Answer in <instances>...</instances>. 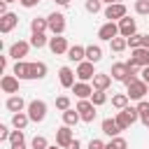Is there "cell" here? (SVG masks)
Wrapping results in <instances>:
<instances>
[{"mask_svg":"<svg viewBox=\"0 0 149 149\" xmlns=\"http://www.w3.org/2000/svg\"><path fill=\"white\" fill-rule=\"evenodd\" d=\"M142 47H147V49H149V35H142Z\"/></svg>","mask_w":149,"mask_h":149,"instance_id":"48","label":"cell"},{"mask_svg":"<svg viewBox=\"0 0 149 149\" xmlns=\"http://www.w3.org/2000/svg\"><path fill=\"white\" fill-rule=\"evenodd\" d=\"M135 33H137V21L130 19V16H123V19L119 21V35L130 37V35H135Z\"/></svg>","mask_w":149,"mask_h":149,"instance_id":"11","label":"cell"},{"mask_svg":"<svg viewBox=\"0 0 149 149\" xmlns=\"http://www.w3.org/2000/svg\"><path fill=\"white\" fill-rule=\"evenodd\" d=\"M49 49H51V54L61 56V54H68L70 44H68V40L63 35H54V37H49Z\"/></svg>","mask_w":149,"mask_h":149,"instance_id":"9","label":"cell"},{"mask_svg":"<svg viewBox=\"0 0 149 149\" xmlns=\"http://www.w3.org/2000/svg\"><path fill=\"white\" fill-rule=\"evenodd\" d=\"M68 58H70L72 63H81V61H86V47H81V44H72V47L68 49Z\"/></svg>","mask_w":149,"mask_h":149,"instance_id":"21","label":"cell"},{"mask_svg":"<svg viewBox=\"0 0 149 149\" xmlns=\"http://www.w3.org/2000/svg\"><path fill=\"white\" fill-rule=\"evenodd\" d=\"M72 140H74V137H72V126H65V123H63V126L56 130V144L65 149Z\"/></svg>","mask_w":149,"mask_h":149,"instance_id":"15","label":"cell"},{"mask_svg":"<svg viewBox=\"0 0 149 149\" xmlns=\"http://www.w3.org/2000/svg\"><path fill=\"white\" fill-rule=\"evenodd\" d=\"M130 61L137 63L140 68H147V65H149V49H147V47L133 49V51H130Z\"/></svg>","mask_w":149,"mask_h":149,"instance_id":"17","label":"cell"},{"mask_svg":"<svg viewBox=\"0 0 149 149\" xmlns=\"http://www.w3.org/2000/svg\"><path fill=\"white\" fill-rule=\"evenodd\" d=\"M100 58H102V47H100V44H88V47H86V61L100 63Z\"/></svg>","mask_w":149,"mask_h":149,"instance_id":"25","label":"cell"},{"mask_svg":"<svg viewBox=\"0 0 149 149\" xmlns=\"http://www.w3.org/2000/svg\"><path fill=\"white\" fill-rule=\"evenodd\" d=\"M47 44H49V37H47L44 33H33V35H30V47L42 49V47H47Z\"/></svg>","mask_w":149,"mask_h":149,"instance_id":"29","label":"cell"},{"mask_svg":"<svg viewBox=\"0 0 149 149\" xmlns=\"http://www.w3.org/2000/svg\"><path fill=\"white\" fill-rule=\"evenodd\" d=\"M77 112H79L81 121H86V123H91V121L95 119V105L91 102V98L79 100V102H77Z\"/></svg>","mask_w":149,"mask_h":149,"instance_id":"5","label":"cell"},{"mask_svg":"<svg viewBox=\"0 0 149 149\" xmlns=\"http://www.w3.org/2000/svg\"><path fill=\"white\" fill-rule=\"evenodd\" d=\"M142 79L149 84V65H147V68H142Z\"/></svg>","mask_w":149,"mask_h":149,"instance_id":"44","label":"cell"},{"mask_svg":"<svg viewBox=\"0 0 149 149\" xmlns=\"http://www.w3.org/2000/svg\"><path fill=\"white\" fill-rule=\"evenodd\" d=\"M95 63H91V61H81V63H77V77H79V81H88V79H93L95 77V68H93Z\"/></svg>","mask_w":149,"mask_h":149,"instance_id":"8","label":"cell"},{"mask_svg":"<svg viewBox=\"0 0 149 149\" xmlns=\"http://www.w3.org/2000/svg\"><path fill=\"white\" fill-rule=\"evenodd\" d=\"M9 135H12V130H9V126H7V123H0V142H5V140H9Z\"/></svg>","mask_w":149,"mask_h":149,"instance_id":"40","label":"cell"},{"mask_svg":"<svg viewBox=\"0 0 149 149\" xmlns=\"http://www.w3.org/2000/svg\"><path fill=\"white\" fill-rule=\"evenodd\" d=\"M114 119H116V123H119V128H121V130H128V128H130V126L135 123V121H133V116H130V114H128L126 109H119Z\"/></svg>","mask_w":149,"mask_h":149,"instance_id":"23","label":"cell"},{"mask_svg":"<svg viewBox=\"0 0 149 149\" xmlns=\"http://www.w3.org/2000/svg\"><path fill=\"white\" fill-rule=\"evenodd\" d=\"M91 102H93L95 107L105 105V102H107V93H105V91H93V95H91Z\"/></svg>","mask_w":149,"mask_h":149,"instance_id":"34","label":"cell"},{"mask_svg":"<svg viewBox=\"0 0 149 149\" xmlns=\"http://www.w3.org/2000/svg\"><path fill=\"white\" fill-rule=\"evenodd\" d=\"M102 2H105V5H112V2H114V0H102Z\"/></svg>","mask_w":149,"mask_h":149,"instance_id":"51","label":"cell"},{"mask_svg":"<svg viewBox=\"0 0 149 149\" xmlns=\"http://www.w3.org/2000/svg\"><path fill=\"white\" fill-rule=\"evenodd\" d=\"M135 12L149 16V0H135Z\"/></svg>","mask_w":149,"mask_h":149,"instance_id":"38","label":"cell"},{"mask_svg":"<svg viewBox=\"0 0 149 149\" xmlns=\"http://www.w3.org/2000/svg\"><path fill=\"white\" fill-rule=\"evenodd\" d=\"M44 77H47V63H42V61L28 63V77L26 79H44Z\"/></svg>","mask_w":149,"mask_h":149,"instance_id":"12","label":"cell"},{"mask_svg":"<svg viewBox=\"0 0 149 149\" xmlns=\"http://www.w3.org/2000/svg\"><path fill=\"white\" fill-rule=\"evenodd\" d=\"M47 149H63V147H58V144H49Z\"/></svg>","mask_w":149,"mask_h":149,"instance_id":"50","label":"cell"},{"mask_svg":"<svg viewBox=\"0 0 149 149\" xmlns=\"http://www.w3.org/2000/svg\"><path fill=\"white\" fill-rule=\"evenodd\" d=\"M109 74H112V79H116V81H126V77H128V65H126V63H114L112 70H109Z\"/></svg>","mask_w":149,"mask_h":149,"instance_id":"22","label":"cell"},{"mask_svg":"<svg viewBox=\"0 0 149 149\" xmlns=\"http://www.w3.org/2000/svg\"><path fill=\"white\" fill-rule=\"evenodd\" d=\"M126 16V5L123 2H112L105 7V19L107 21H121Z\"/></svg>","mask_w":149,"mask_h":149,"instance_id":"6","label":"cell"},{"mask_svg":"<svg viewBox=\"0 0 149 149\" xmlns=\"http://www.w3.org/2000/svg\"><path fill=\"white\" fill-rule=\"evenodd\" d=\"M93 86L88 84V81H74V86H72V93L79 98V100H86V98H91L93 95Z\"/></svg>","mask_w":149,"mask_h":149,"instance_id":"16","label":"cell"},{"mask_svg":"<svg viewBox=\"0 0 149 149\" xmlns=\"http://www.w3.org/2000/svg\"><path fill=\"white\" fill-rule=\"evenodd\" d=\"M109 47H112V51H123L126 47H128V37H123V35H119V37H114L112 42H109Z\"/></svg>","mask_w":149,"mask_h":149,"instance_id":"31","label":"cell"},{"mask_svg":"<svg viewBox=\"0 0 149 149\" xmlns=\"http://www.w3.org/2000/svg\"><path fill=\"white\" fill-rule=\"evenodd\" d=\"M5 107H7V109L14 114V112H23L28 105H26V100H23L21 95H9V98L5 100Z\"/></svg>","mask_w":149,"mask_h":149,"instance_id":"19","label":"cell"},{"mask_svg":"<svg viewBox=\"0 0 149 149\" xmlns=\"http://www.w3.org/2000/svg\"><path fill=\"white\" fill-rule=\"evenodd\" d=\"M114 2H123V0H114Z\"/></svg>","mask_w":149,"mask_h":149,"instance_id":"53","label":"cell"},{"mask_svg":"<svg viewBox=\"0 0 149 149\" xmlns=\"http://www.w3.org/2000/svg\"><path fill=\"white\" fill-rule=\"evenodd\" d=\"M28 123H30V116H28V112H14V114H12V126H14V128L23 130Z\"/></svg>","mask_w":149,"mask_h":149,"instance_id":"24","label":"cell"},{"mask_svg":"<svg viewBox=\"0 0 149 149\" xmlns=\"http://www.w3.org/2000/svg\"><path fill=\"white\" fill-rule=\"evenodd\" d=\"M112 86V74H107V72H95V77H93V88L95 91H107Z\"/></svg>","mask_w":149,"mask_h":149,"instance_id":"18","label":"cell"},{"mask_svg":"<svg viewBox=\"0 0 149 149\" xmlns=\"http://www.w3.org/2000/svg\"><path fill=\"white\" fill-rule=\"evenodd\" d=\"M28 51H30V42L19 40V42H14V44L9 47V54H7V56H12L14 61H23V58L28 56Z\"/></svg>","mask_w":149,"mask_h":149,"instance_id":"7","label":"cell"},{"mask_svg":"<svg viewBox=\"0 0 149 149\" xmlns=\"http://www.w3.org/2000/svg\"><path fill=\"white\" fill-rule=\"evenodd\" d=\"M7 68V56H0V70Z\"/></svg>","mask_w":149,"mask_h":149,"instance_id":"46","label":"cell"},{"mask_svg":"<svg viewBox=\"0 0 149 149\" xmlns=\"http://www.w3.org/2000/svg\"><path fill=\"white\" fill-rule=\"evenodd\" d=\"M12 74H16L19 79H26L28 77V63L26 61H16L14 68H12Z\"/></svg>","mask_w":149,"mask_h":149,"instance_id":"30","label":"cell"},{"mask_svg":"<svg viewBox=\"0 0 149 149\" xmlns=\"http://www.w3.org/2000/svg\"><path fill=\"white\" fill-rule=\"evenodd\" d=\"M56 109H61V112L70 109V98H68V95H58V98H56Z\"/></svg>","mask_w":149,"mask_h":149,"instance_id":"39","label":"cell"},{"mask_svg":"<svg viewBox=\"0 0 149 149\" xmlns=\"http://www.w3.org/2000/svg\"><path fill=\"white\" fill-rule=\"evenodd\" d=\"M56 5H61V7H68V5H70V0H56Z\"/></svg>","mask_w":149,"mask_h":149,"instance_id":"49","label":"cell"},{"mask_svg":"<svg viewBox=\"0 0 149 149\" xmlns=\"http://www.w3.org/2000/svg\"><path fill=\"white\" fill-rule=\"evenodd\" d=\"M19 2H21V7H26V9H30V7H35V5H37L40 0H19Z\"/></svg>","mask_w":149,"mask_h":149,"instance_id":"42","label":"cell"},{"mask_svg":"<svg viewBox=\"0 0 149 149\" xmlns=\"http://www.w3.org/2000/svg\"><path fill=\"white\" fill-rule=\"evenodd\" d=\"M98 37H100L102 42H112L114 37H119V23H116V21L102 23V26L98 28Z\"/></svg>","mask_w":149,"mask_h":149,"instance_id":"4","label":"cell"},{"mask_svg":"<svg viewBox=\"0 0 149 149\" xmlns=\"http://www.w3.org/2000/svg\"><path fill=\"white\" fill-rule=\"evenodd\" d=\"M144 126H147V128H149V121H147V123H144Z\"/></svg>","mask_w":149,"mask_h":149,"instance_id":"54","label":"cell"},{"mask_svg":"<svg viewBox=\"0 0 149 149\" xmlns=\"http://www.w3.org/2000/svg\"><path fill=\"white\" fill-rule=\"evenodd\" d=\"M128 47H130V51H133V49H140V47H142V33L130 35V37H128Z\"/></svg>","mask_w":149,"mask_h":149,"instance_id":"37","label":"cell"},{"mask_svg":"<svg viewBox=\"0 0 149 149\" xmlns=\"http://www.w3.org/2000/svg\"><path fill=\"white\" fill-rule=\"evenodd\" d=\"M65 149H81V142H79V140H72V142H70Z\"/></svg>","mask_w":149,"mask_h":149,"instance_id":"43","label":"cell"},{"mask_svg":"<svg viewBox=\"0 0 149 149\" xmlns=\"http://www.w3.org/2000/svg\"><path fill=\"white\" fill-rule=\"evenodd\" d=\"M47 147H49V142H47L44 135H35L33 142H30V149H47Z\"/></svg>","mask_w":149,"mask_h":149,"instance_id":"35","label":"cell"},{"mask_svg":"<svg viewBox=\"0 0 149 149\" xmlns=\"http://www.w3.org/2000/svg\"><path fill=\"white\" fill-rule=\"evenodd\" d=\"M9 149H26V142H19V144H9Z\"/></svg>","mask_w":149,"mask_h":149,"instance_id":"47","label":"cell"},{"mask_svg":"<svg viewBox=\"0 0 149 149\" xmlns=\"http://www.w3.org/2000/svg\"><path fill=\"white\" fill-rule=\"evenodd\" d=\"M79 121H81V116H79L77 107H74V109L70 107V109H65V112H63V123H65V126H77Z\"/></svg>","mask_w":149,"mask_h":149,"instance_id":"26","label":"cell"},{"mask_svg":"<svg viewBox=\"0 0 149 149\" xmlns=\"http://www.w3.org/2000/svg\"><path fill=\"white\" fill-rule=\"evenodd\" d=\"M19 26V16L14 14V12H7V14H2L0 16V33H12L14 28Z\"/></svg>","mask_w":149,"mask_h":149,"instance_id":"10","label":"cell"},{"mask_svg":"<svg viewBox=\"0 0 149 149\" xmlns=\"http://www.w3.org/2000/svg\"><path fill=\"white\" fill-rule=\"evenodd\" d=\"M86 12H91V14H98L100 9H102V0H86Z\"/></svg>","mask_w":149,"mask_h":149,"instance_id":"36","label":"cell"},{"mask_svg":"<svg viewBox=\"0 0 149 149\" xmlns=\"http://www.w3.org/2000/svg\"><path fill=\"white\" fill-rule=\"evenodd\" d=\"M26 112H28V116H30V121H33V123H42V121L47 119V102L35 98V100H30V102H28Z\"/></svg>","mask_w":149,"mask_h":149,"instance_id":"1","label":"cell"},{"mask_svg":"<svg viewBox=\"0 0 149 149\" xmlns=\"http://www.w3.org/2000/svg\"><path fill=\"white\" fill-rule=\"evenodd\" d=\"M7 5H9V2H5V0L0 2V16H2V14H7Z\"/></svg>","mask_w":149,"mask_h":149,"instance_id":"45","label":"cell"},{"mask_svg":"<svg viewBox=\"0 0 149 149\" xmlns=\"http://www.w3.org/2000/svg\"><path fill=\"white\" fill-rule=\"evenodd\" d=\"M88 149H105V142L98 140V137H93V140L88 142Z\"/></svg>","mask_w":149,"mask_h":149,"instance_id":"41","label":"cell"},{"mask_svg":"<svg viewBox=\"0 0 149 149\" xmlns=\"http://www.w3.org/2000/svg\"><path fill=\"white\" fill-rule=\"evenodd\" d=\"M47 21H49V30H51L54 35H63V33H65V14L51 12V14L47 16Z\"/></svg>","mask_w":149,"mask_h":149,"instance_id":"3","label":"cell"},{"mask_svg":"<svg viewBox=\"0 0 149 149\" xmlns=\"http://www.w3.org/2000/svg\"><path fill=\"white\" fill-rule=\"evenodd\" d=\"M137 112H140L142 123H147V121H149V100H140V102H137Z\"/></svg>","mask_w":149,"mask_h":149,"instance_id":"33","label":"cell"},{"mask_svg":"<svg viewBox=\"0 0 149 149\" xmlns=\"http://www.w3.org/2000/svg\"><path fill=\"white\" fill-rule=\"evenodd\" d=\"M19 77L16 74H2V79H0V88L5 91V93H19Z\"/></svg>","mask_w":149,"mask_h":149,"instance_id":"14","label":"cell"},{"mask_svg":"<svg viewBox=\"0 0 149 149\" xmlns=\"http://www.w3.org/2000/svg\"><path fill=\"white\" fill-rule=\"evenodd\" d=\"M100 130L105 133V135H109V137H116L119 133H121V128H119V123H116V119H102V123H100Z\"/></svg>","mask_w":149,"mask_h":149,"instance_id":"20","label":"cell"},{"mask_svg":"<svg viewBox=\"0 0 149 149\" xmlns=\"http://www.w3.org/2000/svg\"><path fill=\"white\" fill-rule=\"evenodd\" d=\"M30 30H33V33H47V30H49V21L42 19V16H35V19L30 21Z\"/></svg>","mask_w":149,"mask_h":149,"instance_id":"27","label":"cell"},{"mask_svg":"<svg viewBox=\"0 0 149 149\" xmlns=\"http://www.w3.org/2000/svg\"><path fill=\"white\" fill-rule=\"evenodd\" d=\"M105 149H128V142H126L123 137L116 135V137H112V140L105 144Z\"/></svg>","mask_w":149,"mask_h":149,"instance_id":"32","label":"cell"},{"mask_svg":"<svg viewBox=\"0 0 149 149\" xmlns=\"http://www.w3.org/2000/svg\"><path fill=\"white\" fill-rule=\"evenodd\" d=\"M5 2H19V0H5Z\"/></svg>","mask_w":149,"mask_h":149,"instance_id":"52","label":"cell"},{"mask_svg":"<svg viewBox=\"0 0 149 149\" xmlns=\"http://www.w3.org/2000/svg\"><path fill=\"white\" fill-rule=\"evenodd\" d=\"M128 86V98L130 100H144V95L149 93V84L144 81V79H133L130 84H126Z\"/></svg>","mask_w":149,"mask_h":149,"instance_id":"2","label":"cell"},{"mask_svg":"<svg viewBox=\"0 0 149 149\" xmlns=\"http://www.w3.org/2000/svg\"><path fill=\"white\" fill-rule=\"evenodd\" d=\"M128 100H130L128 93H114L112 95V107L114 109H126L128 107Z\"/></svg>","mask_w":149,"mask_h":149,"instance_id":"28","label":"cell"},{"mask_svg":"<svg viewBox=\"0 0 149 149\" xmlns=\"http://www.w3.org/2000/svg\"><path fill=\"white\" fill-rule=\"evenodd\" d=\"M74 70L72 68H68V65H63L61 70H58V81H61V86L63 88H72L74 86Z\"/></svg>","mask_w":149,"mask_h":149,"instance_id":"13","label":"cell"}]
</instances>
